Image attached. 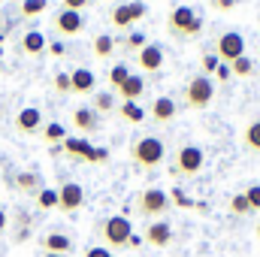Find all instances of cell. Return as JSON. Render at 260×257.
<instances>
[{"mask_svg":"<svg viewBox=\"0 0 260 257\" xmlns=\"http://www.w3.org/2000/svg\"><path fill=\"white\" fill-rule=\"evenodd\" d=\"M40 245H43V251H46V254H64V257L76 248V245H73V239H70L67 233H46Z\"/></svg>","mask_w":260,"mask_h":257,"instance_id":"obj_14","label":"cell"},{"mask_svg":"<svg viewBox=\"0 0 260 257\" xmlns=\"http://www.w3.org/2000/svg\"><path fill=\"white\" fill-rule=\"evenodd\" d=\"M142 91H145V82H142V76H136V73H130V79L118 88V97L124 100V103H136V97H142Z\"/></svg>","mask_w":260,"mask_h":257,"instance_id":"obj_19","label":"cell"},{"mask_svg":"<svg viewBox=\"0 0 260 257\" xmlns=\"http://www.w3.org/2000/svg\"><path fill=\"white\" fill-rule=\"evenodd\" d=\"M167 61V55H164V46L160 43H148V46H142L139 52H136V64L142 73H157L160 67Z\"/></svg>","mask_w":260,"mask_h":257,"instance_id":"obj_9","label":"cell"},{"mask_svg":"<svg viewBox=\"0 0 260 257\" xmlns=\"http://www.w3.org/2000/svg\"><path fill=\"white\" fill-rule=\"evenodd\" d=\"M215 76H218V82H227V79H230L233 73H230V67H227V64H221L218 70H215Z\"/></svg>","mask_w":260,"mask_h":257,"instance_id":"obj_42","label":"cell"},{"mask_svg":"<svg viewBox=\"0 0 260 257\" xmlns=\"http://www.w3.org/2000/svg\"><path fill=\"white\" fill-rule=\"evenodd\" d=\"M170 200H176V203H179V206H185V209H188V206H194V203H191V200H188V197H185V194L179 191V188H176V191H173V197H170Z\"/></svg>","mask_w":260,"mask_h":257,"instance_id":"obj_40","label":"cell"},{"mask_svg":"<svg viewBox=\"0 0 260 257\" xmlns=\"http://www.w3.org/2000/svg\"><path fill=\"white\" fill-rule=\"evenodd\" d=\"M112 52H115V37L112 34H97L94 37V55L97 58H112Z\"/></svg>","mask_w":260,"mask_h":257,"instance_id":"obj_22","label":"cell"},{"mask_svg":"<svg viewBox=\"0 0 260 257\" xmlns=\"http://www.w3.org/2000/svg\"><path fill=\"white\" fill-rule=\"evenodd\" d=\"M112 24H115L118 30H124V34L133 30V18H130L127 6H115V9H112Z\"/></svg>","mask_w":260,"mask_h":257,"instance_id":"obj_23","label":"cell"},{"mask_svg":"<svg viewBox=\"0 0 260 257\" xmlns=\"http://www.w3.org/2000/svg\"><path fill=\"white\" fill-rule=\"evenodd\" d=\"M230 212H233V215H248V212H251L248 197H245V194H236V197L230 200Z\"/></svg>","mask_w":260,"mask_h":257,"instance_id":"obj_32","label":"cell"},{"mask_svg":"<svg viewBox=\"0 0 260 257\" xmlns=\"http://www.w3.org/2000/svg\"><path fill=\"white\" fill-rule=\"evenodd\" d=\"M55 91L70 94V73H55Z\"/></svg>","mask_w":260,"mask_h":257,"instance_id":"obj_34","label":"cell"},{"mask_svg":"<svg viewBox=\"0 0 260 257\" xmlns=\"http://www.w3.org/2000/svg\"><path fill=\"white\" fill-rule=\"evenodd\" d=\"M245 197H248V206H251V212H260V185H251V188L245 191Z\"/></svg>","mask_w":260,"mask_h":257,"instance_id":"obj_35","label":"cell"},{"mask_svg":"<svg viewBox=\"0 0 260 257\" xmlns=\"http://www.w3.org/2000/svg\"><path fill=\"white\" fill-rule=\"evenodd\" d=\"M130 236H133V224H130L127 215H109L103 224H100V239L106 242V248H127Z\"/></svg>","mask_w":260,"mask_h":257,"instance_id":"obj_4","label":"cell"},{"mask_svg":"<svg viewBox=\"0 0 260 257\" xmlns=\"http://www.w3.org/2000/svg\"><path fill=\"white\" fill-rule=\"evenodd\" d=\"M15 130L18 133H40L43 130V112L37 106H24L15 115Z\"/></svg>","mask_w":260,"mask_h":257,"instance_id":"obj_12","label":"cell"},{"mask_svg":"<svg viewBox=\"0 0 260 257\" xmlns=\"http://www.w3.org/2000/svg\"><path fill=\"white\" fill-rule=\"evenodd\" d=\"M121 118L130 124H139V121H145V109L136 103H121Z\"/></svg>","mask_w":260,"mask_h":257,"instance_id":"obj_26","label":"cell"},{"mask_svg":"<svg viewBox=\"0 0 260 257\" xmlns=\"http://www.w3.org/2000/svg\"><path fill=\"white\" fill-rule=\"evenodd\" d=\"M82 257H115V254H112L106 245H91V248H88V251H85Z\"/></svg>","mask_w":260,"mask_h":257,"instance_id":"obj_37","label":"cell"},{"mask_svg":"<svg viewBox=\"0 0 260 257\" xmlns=\"http://www.w3.org/2000/svg\"><path fill=\"white\" fill-rule=\"evenodd\" d=\"M230 73H233V76H242V79H245V76H251V73H254L251 58H245V55H242L239 61H233V64H230Z\"/></svg>","mask_w":260,"mask_h":257,"instance_id":"obj_31","label":"cell"},{"mask_svg":"<svg viewBox=\"0 0 260 257\" xmlns=\"http://www.w3.org/2000/svg\"><path fill=\"white\" fill-rule=\"evenodd\" d=\"M164 157H167V145L157 136H142L130 145V160L139 170H154V167L164 164Z\"/></svg>","mask_w":260,"mask_h":257,"instance_id":"obj_1","label":"cell"},{"mask_svg":"<svg viewBox=\"0 0 260 257\" xmlns=\"http://www.w3.org/2000/svg\"><path fill=\"white\" fill-rule=\"evenodd\" d=\"M170 194L160 191V188H145V191L136 194V203H133V209H136V215L139 218H151V221H157V218H164L167 212H170Z\"/></svg>","mask_w":260,"mask_h":257,"instance_id":"obj_3","label":"cell"},{"mask_svg":"<svg viewBox=\"0 0 260 257\" xmlns=\"http://www.w3.org/2000/svg\"><path fill=\"white\" fill-rule=\"evenodd\" d=\"M139 245H142V236H136V233H133V236H130V242H127V248H139Z\"/></svg>","mask_w":260,"mask_h":257,"instance_id":"obj_44","label":"cell"},{"mask_svg":"<svg viewBox=\"0 0 260 257\" xmlns=\"http://www.w3.org/2000/svg\"><path fill=\"white\" fill-rule=\"evenodd\" d=\"M43 257H64V254H43Z\"/></svg>","mask_w":260,"mask_h":257,"instance_id":"obj_45","label":"cell"},{"mask_svg":"<svg viewBox=\"0 0 260 257\" xmlns=\"http://www.w3.org/2000/svg\"><path fill=\"white\" fill-rule=\"evenodd\" d=\"M15 188L21 194H37L43 191V179H40V173H34V170H21L18 176H15Z\"/></svg>","mask_w":260,"mask_h":257,"instance_id":"obj_17","label":"cell"},{"mask_svg":"<svg viewBox=\"0 0 260 257\" xmlns=\"http://www.w3.org/2000/svg\"><path fill=\"white\" fill-rule=\"evenodd\" d=\"M176 112H179V103L173 97H157L154 106H151V118L154 121H173Z\"/></svg>","mask_w":260,"mask_h":257,"instance_id":"obj_16","label":"cell"},{"mask_svg":"<svg viewBox=\"0 0 260 257\" xmlns=\"http://www.w3.org/2000/svg\"><path fill=\"white\" fill-rule=\"evenodd\" d=\"M142 46H148V40H145L142 30H130L127 37L121 40V49H127V52H139Z\"/></svg>","mask_w":260,"mask_h":257,"instance_id":"obj_25","label":"cell"},{"mask_svg":"<svg viewBox=\"0 0 260 257\" xmlns=\"http://www.w3.org/2000/svg\"><path fill=\"white\" fill-rule=\"evenodd\" d=\"M52 24H55V34H61V37H79V34L85 30L82 12H70V9H61V12L52 18Z\"/></svg>","mask_w":260,"mask_h":257,"instance_id":"obj_10","label":"cell"},{"mask_svg":"<svg viewBox=\"0 0 260 257\" xmlns=\"http://www.w3.org/2000/svg\"><path fill=\"white\" fill-rule=\"evenodd\" d=\"M64 52H67L64 43H58V40H55V43H49V55H52V58H61Z\"/></svg>","mask_w":260,"mask_h":257,"instance_id":"obj_39","label":"cell"},{"mask_svg":"<svg viewBox=\"0 0 260 257\" xmlns=\"http://www.w3.org/2000/svg\"><path fill=\"white\" fill-rule=\"evenodd\" d=\"M94 85H97V76L88 67H79L70 73V94H91Z\"/></svg>","mask_w":260,"mask_h":257,"instance_id":"obj_13","label":"cell"},{"mask_svg":"<svg viewBox=\"0 0 260 257\" xmlns=\"http://www.w3.org/2000/svg\"><path fill=\"white\" fill-rule=\"evenodd\" d=\"M212 100H215V82L209 76H203V73L191 76L188 85H185V91H182V103L188 109H206Z\"/></svg>","mask_w":260,"mask_h":257,"instance_id":"obj_5","label":"cell"},{"mask_svg":"<svg viewBox=\"0 0 260 257\" xmlns=\"http://www.w3.org/2000/svg\"><path fill=\"white\" fill-rule=\"evenodd\" d=\"M43 136H46V142L58 145V142H64V139H67V130L61 127L58 121H52V124H46V127H43Z\"/></svg>","mask_w":260,"mask_h":257,"instance_id":"obj_29","label":"cell"},{"mask_svg":"<svg viewBox=\"0 0 260 257\" xmlns=\"http://www.w3.org/2000/svg\"><path fill=\"white\" fill-rule=\"evenodd\" d=\"M242 145H245L248 151L260 154V118H254V121L245 124V130H242Z\"/></svg>","mask_w":260,"mask_h":257,"instance_id":"obj_21","label":"cell"},{"mask_svg":"<svg viewBox=\"0 0 260 257\" xmlns=\"http://www.w3.org/2000/svg\"><path fill=\"white\" fill-rule=\"evenodd\" d=\"M73 127L82 130V133H94L97 130V112L91 106H79L73 112Z\"/></svg>","mask_w":260,"mask_h":257,"instance_id":"obj_18","label":"cell"},{"mask_svg":"<svg viewBox=\"0 0 260 257\" xmlns=\"http://www.w3.org/2000/svg\"><path fill=\"white\" fill-rule=\"evenodd\" d=\"M145 242H148L151 248H167V245L173 242V227H170L167 221H151V224L145 227Z\"/></svg>","mask_w":260,"mask_h":257,"instance_id":"obj_11","label":"cell"},{"mask_svg":"<svg viewBox=\"0 0 260 257\" xmlns=\"http://www.w3.org/2000/svg\"><path fill=\"white\" fill-rule=\"evenodd\" d=\"M82 203H85V191H82V185H79V182H67V185L58 188V209H61L64 215L79 212V209H82Z\"/></svg>","mask_w":260,"mask_h":257,"instance_id":"obj_8","label":"cell"},{"mask_svg":"<svg viewBox=\"0 0 260 257\" xmlns=\"http://www.w3.org/2000/svg\"><path fill=\"white\" fill-rule=\"evenodd\" d=\"M97 115H106V112H112L115 109V97L109 94V91H100V94H94V106H91Z\"/></svg>","mask_w":260,"mask_h":257,"instance_id":"obj_24","label":"cell"},{"mask_svg":"<svg viewBox=\"0 0 260 257\" xmlns=\"http://www.w3.org/2000/svg\"><path fill=\"white\" fill-rule=\"evenodd\" d=\"M245 55V37L239 34V30H224L218 40H215V58L221 61V64H233V61H239Z\"/></svg>","mask_w":260,"mask_h":257,"instance_id":"obj_7","label":"cell"},{"mask_svg":"<svg viewBox=\"0 0 260 257\" xmlns=\"http://www.w3.org/2000/svg\"><path fill=\"white\" fill-rule=\"evenodd\" d=\"M233 6H236V0H215V9L218 12H230Z\"/></svg>","mask_w":260,"mask_h":257,"instance_id":"obj_41","label":"cell"},{"mask_svg":"<svg viewBox=\"0 0 260 257\" xmlns=\"http://www.w3.org/2000/svg\"><path fill=\"white\" fill-rule=\"evenodd\" d=\"M37 206H40V209H58V191L43 188V191L37 194Z\"/></svg>","mask_w":260,"mask_h":257,"instance_id":"obj_30","label":"cell"},{"mask_svg":"<svg viewBox=\"0 0 260 257\" xmlns=\"http://www.w3.org/2000/svg\"><path fill=\"white\" fill-rule=\"evenodd\" d=\"M221 67V61L215 58V52H209V55H203V76H209V73H215Z\"/></svg>","mask_w":260,"mask_h":257,"instance_id":"obj_33","label":"cell"},{"mask_svg":"<svg viewBox=\"0 0 260 257\" xmlns=\"http://www.w3.org/2000/svg\"><path fill=\"white\" fill-rule=\"evenodd\" d=\"M257 239H260V224H257Z\"/></svg>","mask_w":260,"mask_h":257,"instance_id":"obj_46","label":"cell"},{"mask_svg":"<svg viewBox=\"0 0 260 257\" xmlns=\"http://www.w3.org/2000/svg\"><path fill=\"white\" fill-rule=\"evenodd\" d=\"M18 49H21L27 58H37V55H43V52L49 49V43H46V34H43V30H27V34L21 37Z\"/></svg>","mask_w":260,"mask_h":257,"instance_id":"obj_15","label":"cell"},{"mask_svg":"<svg viewBox=\"0 0 260 257\" xmlns=\"http://www.w3.org/2000/svg\"><path fill=\"white\" fill-rule=\"evenodd\" d=\"M64 151L67 154H73V157H82V160H91L94 157V145H88L85 139H76V136H67L64 142Z\"/></svg>","mask_w":260,"mask_h":257,"instance_id":"obj_20","label":"cell"},{"mask_svg":"<svg viewBox=\"0 0 260 257\" xmlns=\"http://www.w3.org/2000/svg\"><path fill=\"white\" fill-rule=\"evenodd\" d=\"M203 164H206V154H203V148L194 145V142H188V145H182L179 151H176V157H173V176H197L200 170H203Z\"/></svg>","mask_w":260,"mask_h":257,"instance_id":"obj_6","label":"cell"},{"mask_svg":"<svg viewBox=\"0 0 260 257\" xmlns=\"http://www.w3.org/2000/svg\"><path fill=\"white\" fill-rule=\"evenodd\" d=\"M6 224H9V218H6V212H3V209H0V236H3V233H6Z\"/></svg>","mask_w":260,"mask_h":257,"instance_id":"obj_43","label":"cell"},{"mask_svg":"<svg viewBox=\"0 0 260 257\" xmlns=\"http://www.w3.org/2000/svg\"><path fill=\"white\" fill-rule=\"evenodd\" d=\"M127 79H130V67L127 64H115L112 70H109V85H112V88H121Z\"/></svg>","mask_w":260,"mask_h":257,"instance_id":"obj_28","label":"cell"},{"mask_svg":"<svg viewBox=\"0 0 260 257\" xmlns=\"http://www.w3.org/2000/svg\"><path fill=\"white\" fill-rule=\"evenodd\" d=\"M49 0H21V18H37L40 12H46Z\"/></svg>","mask_w":260,"mask_h":257,"instance_id":"obj_27","label":"cell"},{"mask_svg":"<svg viewBox=\"0 0 260 257\" xmlns=\"http://www.w3.org/2000/svg\"><path fill=\"white\" fill-rule=\"evenodd\" d=\"M61 3H64V9H70V12H82L91 0H61Z\"/></svg>","mask_w":260,"mask_h":257,"instance_id":"obj_38","label":"cell"},{"mask_svg":"<svg viewBox=\"0 0 260 257\" xmlns=\"http://www.w3.org/2000/svg\"><path fill=\"white\" fill-rule=\"evenodd\" d=\"M0 55H3V49H0Z\"/></svg>","mask_w":260,"mask_h":257,"instance_id":"obj_47","label":"cell"},{"mask_svg":"<svg viewBox=\"0 0 260 257\" xmlns=\"http://www.w3.org/2000/svg\"><path fill=\"white\" fill-rule=\"evenodd\" d=\"M127 9H130V18H133V24H136V21H139V18L145 15V3H142V0H133Z\"/></svg>","mask_w":260,"mask_h":257,"instance_id":"obj_36","label":"cell"},{"mask_svg":"<svg viewBox=\"0 0 260 257\" xmlns=\"http://www.w3.org/2000/svg\"><path fill=\"white\" fill-rule=\"evenodd\" d=\"M167 30L176 40H191V37H197L203 30V18H200V12L191 9V6H176L170 12V18H167Z\"/></svg>","mask_w":260,"mask_h":257,"instance_id":"obj_2","label":"cell"}]
</instances>
